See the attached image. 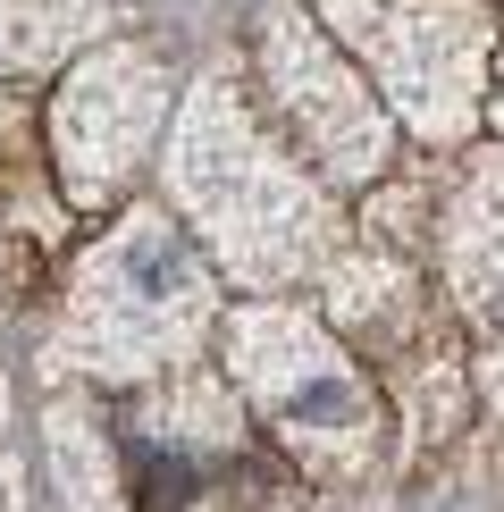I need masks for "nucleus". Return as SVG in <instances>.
Segmentation results:
<instances>
[{
    "mask_svg": "<svg viewBox=\"0 0 504 512\" xmlns=\"http://www.w3.org/2000/svg\"><path fill=\"white\" fill-rule=\"evenodd\" d=\"M168 194L194 210L202 244L219 252V269L236 286H294V277L336 261V210L303 177V160L286 143H269V126L252 118L236 68H210L194 84L168 143Z\"/></svg>",
    "mask_w": 504,
    "mask_h": 512,
    "instance_id": "1",
    "label": "nucleus"
},
{
    "mask_svg": "<svg viewBox=\"0 0 504 512\" xmlns=\"http://www.w3.org/2000/svg\"><path fill=\"white\" fill-rule=\"evenodd\" d=\"M219 336V277L194 252L168 210L135 202L126 219L76 261L68 286V328L51 345L59 378H110V387H135V378H168L194 370V353Z\"/></svg>",
    "mask_w": 504,
    "mask_h": 512,
    "instance_id": "2",
    "label": "nucleus"
},
{
    "mask_svg": "<svg viewBox=\"0 0 504 512\" xmlns=\"http://www.w3.org/2000/svg\"><path fill=\"white\" fill-rule=\"evenodd\" d=\"M219 345H227V370L244 378V395L261 403L269 437H278L303 471L362 479L378 462V437H387L378 387L362 378L353 353H336V336L311 311L252 303V311H236L219 328Z\"/></svg>",
    "mask_w": 504,
    "mask_h": 512,
    "instance_id": "3",
    "label": "nucleus"
},
{
    "mask_svg": "<svg viewBox=\"0 0 504 512\" xmlns=\"http://www.w3.org/2000/svg\"><path fill=\"white\" fill-rule=\"evenodd\" d=\"M320 17L345 51L370 59L387 101L429 143L471 135L479 93H488V51H496L488 0H320Z\"/></svg>",
    "mask_w": 504,
    "mask_h": 512,
    "instance_id": "4",
    "label": "nucleus"
},
{
    "mask_svg": "<svg viewBox=\"0 0 504 512\" xmlns=\"http://www.w3.org/2000/svg\"><path fill=\"white\" fill-rule=\"evenodd\" d=\"M261 93L286 126V152H303V168H320L328 185H370L387 168V110L336 51V34H320L294 0L261 9Z\"/></svg>",
    "mask_w": 504,
    "mask_h": 512,
    "instance_id": "5",
    "label": "nucleus"
},
{
    "mask_svg": "<svg viewBox=\"0 0 504 512\" xmlns=\"http://www.w3.org/2000/svg\"><path fill=\"white\" fill-rule=\"evenodd\" d=\"M168 101H177V76L143 42H93L76 59V76L59 84V110H51V152H59L68 202L93 210L135 177L152 135L168 126Z\"/></svg>",
    "mask_w": 504,
    "mask_h": 512,
    "instance_id": "6",
    "label": "nucleus"
},
{
    "mask_svg": "<svg viewBox=\"0 0 504 512\" xmlns=\"http://www.w3.org/2000/svg\"><path fill=\"white\" fill-rule=\"evenodd\" d=\"M437 236H446L437 252H446V286H454L462 319L504 336V152L471 160V177H462V194H454Z\"/></svg>",
    "mask_w": 504,
    "mask_h": 512,
    "instance_id": "7",
    "label": "nucleus"
},
{
    "mask_svg": "<svg viewBox=\"0 0 504 512\" xmlns=\"http://www.w3.org/2000/svg\"><path fill=\"white\" fill-rule=\"evenodd\" d=\"M93 34H110L101 0H0V76H34Z\"/></svg>",
    "mask_w": 504,
    "mask_h": 512,
    "instance_id": "8",
    "label": "nucleus"
},
{
    "mask_svg": "<svg viewBox=\"0 0 504 512\" xmlns=\"http://www.w3.org/2000/svg\"><path fill=\"white\" fill-rule=\"evenodd\" d=\"M51 445H59V479H68L76 512H118V504H126L118 437L101 429L93 412H76V403H59V412H51Z\"/></svg>",
    "mask_w": 504,
    "mask_h": 512,
    "instance_id": "9",
    "label": "nucleus"
},
{
    "mask_svg": "<svg viewBox=\"0 0 504 512\" xmlns=\"http://www.w3.org/2000/svg\"><path fill=\"white\" fill-rule=\"evenodd\" d=\"M0 512H26V479H17V462H0Z\"/></svg>",
    "mask_w": 504,
    "mask_h": 512,
    "instance_id": "10",
    "label": "nucleus"
},
{
    "mask_svg": "<svg viewBox=\"0 0 504 512\" xmlns=\"http://www.w3.org/2000/svg\"><path fill=\"white\" fill-rule=\"evenodd\" d=\"M488 403L504 412V361H488Z\"/></svg>",
    "mask_w": 504,
    "mask_h": 512,
    "instance_id": "11",
    "label": "nucleus"
},
{
    "mask_svg": "<svg viewBox=\"0 0 504 512\" xmlns=\"http://www.w3.org/2000/svg\"><path fill=\"white\" fill-rule=\"evenodd\" d=\"M496 118H504V59H496Z\"/></svg>",
    "mask_w": 504,
    "mask_h": 512,
    "instance_id": "12",
    "label": "nucleus"
},
{
    "mask_svg": "<svg viewBox=\"0 0 504 512\" xmlns=\"http://www.w3.org/2000/svg\"><path fill=\"white\" fill-rule=\"evenodd\" d=\"M0 420H9V378H0Z\"/></svg>",
    "mask_w": 504,
    "mask_h": 512,
    "instance_id": "13",
    "label": "nucleus"
}]
</instances>
